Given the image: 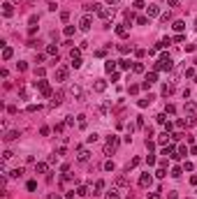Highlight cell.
I'll list each match as a JSON object with an SVG mask.
<instances>
[{"label": "cell", "mask_w": 197, "mask_h": 199, "mask_svg": "<svg viewBox=\"0 0 197 199\" xmlns=\"http://www.w3.org/2000/svg\"><path fill=\"white\" fill-rule=\"evenodd\" d=\"M118 143H121V141H118V137H116V134L107 137V143H104V153H107V155H109V153H114V151L118 148Z\"/></svg>", "instance_id": "obj_1"}, {"label": "cell", "mask_w": 197, "mask_h": 199, "mask_svg": "<svg viewBox=\"0 0 197 199\" xmlns=\"http://www.w3.org/2000/svg\"><path fill=\"white\" fill-rule=\"evenodd\" d=\"M70 95L77 97L79 102H86V93L81 90V86H79V83H72V86H70Z\"/></svg>", "instance_id": "obj_2"}, {"label": "cell", "mask_w": 197, "mask_h": 199, "mask_svg": "<svg viewBox=\"0 0 197 199\" xmlns=\"http://www.w3.org/2000/svg\"><path fill=\"white\" fill-rule=\"evenodd\" d=\"M70 58H72V63H70V65H72L74 69H79L81 67V49H72V51H70Z\"/></svg>", "instance_id": "obj_3"}, {"label": "cell", "mask_w": 197, "mask_h": 199, "mask_svg": "<svg viewBox=\"0 0 197 199\" xmlns=\"http://www.w3.org/2000/svg\"><path fill=\"white\" fill-rule=\"evenodd\" d=\"M35 88H37V90H40V93H42L44 97H51V86H49L44 79H42V81H35Z\"/></svg>", "instance_id": "obj_4"}, {"label": "cell", "mask_w": 197, "mask_h": 199, "mask_svg": "<svg viewBox=\"0 0 197 199\" xmlns=\"http://www.w3.org/2000/svg\"><path fill=\"white\" fill-rule=\"evenodd\" d=\"M98 16H100V19H104V21H109L111 16H114V9H109V7H102V5H98Z\"/></svg>", "instance_id": "obj_5"}, {"label": "cell", "mask_w": 197, "mask_h": 199, "mask_svg": "<svg viewBox=\"0 0 197 199\" xmlns=\"http://www.w3.org/2000/svg\"><path fill=\"white\" fill-rule=\"evenodd\" d=\"M88 157H91V153H88V148L79 146V148H77V160H79V162H86Z\"/></svg>", "instance_id": "obj_6"}, {"label": "cell", "mask_w": 197, "mask_h": 199, "mask_svg": "<svg viewBox=\"0 0 197 199\" xmlns=\"http://www.w3.org/2000/svg\"><path fill=\"white\" fill-rule=\"evenodd\" d=\"M91 26H93V19H91V16H88V14H86L84 19L79 21V28H81V30L86 32V30H91Z\"/></svg>", "instance_id": "obj_7"}, {"label": "cell", "mask_w": 197, "mask_h": 199, "mask_svg": "<svg viewBox=\"0 0 197 199\" xmlns=\"http://www.w3.org/2000/svg\"><path fill=\"white\" fill-rule=\"evenodd\" d=\"M146 14H149V16H160V14H163V12H160V5L151 3V5L146 7Z\"/></svg>", "instance_id": "obj_8"}, {"label": "cell", "mask_w": 197, "mask_h": 199, "mask_svg": "<svg viewBox=\"0 0 197 199\" xmlns=\"http://www.w3.org/2000/svg\"><path fill=\"white\" fill-rule=\"evenodd\" d=\"M151 183H153V178H151L149 174H141V176H139V185H141V188H151Z\"/></svg>", "instance_id": "obj_9"}, {"label": "cell", "mask_w": 197, "mask_h": 199, "mask_svg": "<svg viewBox=\"0 0 197 199\" xmlns=\"http://www.w3.org/2000/svg\"><path fill=\"white\" fill-rule=\"evenodd\" d=\"M56 81H67V67H58L56 69Z\"/></svg>", "instance_id": "obj_10"}, {"label": "cell", "mask_w": 197, "mask_h": 199, "mask_svg": "<svg viewBox=\"0 0 197 199\" xmlns=\"http://www.w3.org/2000/svg\"><path fill=\"white\" fill-rule=\"evenodd\" d=\"M183 109H186V114H188V116H195V111H197V104L188 100V102H186V106H183Z\"/></svg>", "instance_id": "obj_11"}, {"label": "cell", "mask_w": 197, "mask_h": 199, "mask_svg": "<svg viewBox=\"0 0 197 199\" xmlns=\"http://www.w3.org/2000/svg\"><path fill=\"white\" fill-rule=\"evenodd\" d=\"M93 90H98V93H104V90H107V81H102V79H98V81L93 83Z\"/></svg>", "instance_id": "obj_12"}, {"label": "cell", "mask_w": 197, "mask_h": 199, "mask_svg": "<svg viewBox=\"0 0 197 199\" xmlns=\"http://www.w3.org/2000/svg\"><path fill=\"white\" fill-rule=\"evenodd\" d=\"M35 171H37V174H46L49 171V162H37V165H35Z\"/></svg>", "instance_id": "obj_13"}, {"label": "cell", "mask_w": 197, "mask_h": 199, "mask_svg": "<svg viewBox=\"0 0 197 199\" xmlns=\"http://www.w3.org/2000/svg\"><path fill=\"white\" fill-rule=\"evenodd\" d=\"M3 14H5V16H12V14H14V5H12V3H5V5H3Z\"/></svg>", "instance_id": "obj_14"}, {"label": "cell", "mask_w": 197, "mask_h": 199, "mask_svg": "<svg viewBox=\"0 0 197 199\" xmlns=\"http://www.w3.org/2000/svg\"><path fill=\"white\" fill-rule=\"evenodd\" d=\"M116 67H118V60H107V63H104V69H107V72H114Z\"/></svg>", "instance_id": "obj_15"}, {"label": "cell", "mask_w": 197, "mask_h": 199, "mask_svg": "<svg viewBox=\"0 0 197 199\" xmlns=\"http://www.w3.org/2000/svg\"><path fill=\"white\" fill-rule=\"evenodd\" d=\"M63 102V93H56V95H51V106H58Z\"/></svg>", "instance_id": "obj_16"}, {"label": "cell", "mask_w": 197, "mask_h": 199, "mask_svg": "<svg viewBox=\"0 0 197 199\" xmlns=\"http://www.w3.org/2000/svg\"><path fill=\"white\" fill-rule=\"evenodd\" d=\"M116 185H118V188H128V178H125L123 174H121V176H116Z\"/></svg>", "instance_id": "obj_17"}, {"label": "cell", "mask_w": 197, "mask_h": 199, "mask_svg": "<svg viewBox=\"0 0 197 199\" xmlns=\"http://www.w3.org/2000/svg\"><path fill=\"white\" fill-rule=\"evenodd\" d=\"M176 32H183L186 30V21H174V26H172Z\"/></svg>", "instance_id": "obj_18"}, {"label": "cell", "mask_w": 197, "mask_h": 199, "mask_svg": "<svg viewBox=\"0 0 197 199\" xmlns=\"http://www.w3.org/2000/svg\"><path fill=\"white\" fill-rule=\"evenodd\" d=\"M12 56H14V51H12V46H5V49H3V60H9Z\"/></svg>", "instance_id": "obj_19"}, {"label": "cell", "mask_w": 197, "mask_h": 199, "mask_svg": "<svg viewBox=\"0 0 197 199\" xmlns=\"http://www.w3.org/2000/svg\"><path fill=\"white\" fill-rule=\"evenodd\" d=\"M116 35H118V37H128V28H125V26H116Z\"/></svg>", "instance_id": "obj_20"}, {"label": "cell", "mask_w": 197, "mask_h": 199, "mask_svg": "<svg viewBox=\"0 0 197 199\" xmlns=\"http://www.w3.org/2000/svg\"><path fill=\"white\" fill-rule=\"evenodd\" d=\"M151 102H153V95H149V97H144V100H139V102H137V104H139V106H141V109H144V106H149V104H151Z\"/></svg>", "instance_id": "obj_21"}, {"label": "cell", "mask_w": 197, "mask_h": 199, "mask_svg": "<svg viewBox=\"0 0 197 199\" xmlns=\"http://www.w3.org/2000/svg\"><path fill=\"white\" fill-rule=\"evenodd\" d=\"M14 139H19V132H16V130H12V132L5 134V141H14Z\"/></svg>", "instance_id": "obj_22"}, {"label": "cell", "mask_w": 197, "mask_h": 199, "mask_svg": "<svg viewBox=\"0 0 197 199\" xmlns=\"http://www.w3.org/2000/svg\"><path fill=\"white\" fill-rule=\"evenodd\" d=\"M46 53H49V56H58V46L56 44H49L46 46Z\"/></svg>", "instance_id": "obj_23"}, {"label": "cell", "mask_w": 197, "mask_h": 199, "mask_svg": "<svg viewBox=\"0 0 197 199\" xmlns=\"http://www.w3.org/2000/svg\"><path fill=\"white\" fill-rule=\"evenodd\" d=\"M40 109H42L40 104H28V106H26V111H28V114H35V111H40Z\"/></svg>", "instance_id": "obj_24"}, {"label": "cell", "mask_w": 197, "mask_h": 199, "mask_svg": "<svg viewBox=\"0 0 197 199\" xmlns=\"http://www.w3.org/2000/svg\"><path fill=\"white\" fill-rule=\"evenodd\" d=\"M172 93H174V86H167V83H165V86H163V95L167 97V95H172Z\"/></svg>", "instance_id": "obj_25"}, {"label": "cell", "mask_w": 197, "mask_h": 199, "mask_svg": "<svg viewBox=\"0 0 197 199\" xmlns=\"http://www.w3.org/2000/svg\"><path fill=\"white\" fill-rule=\"evenodd\" d=\"M167 141H169V134H167V132H163V134H160V137H158V143H163V146H165V143H167Z\"/></svg>", "instance_id": "obj_26"}, {"label": "cell", "mask_w": 197, "mask_h": 199, "mask_svg": "<svg viewBox=\"0 0 197 199\" xmlns=\"http://www.w3.org/2000/svg\"><path fill=\"white\" fill-rule=\"evenodd\" d=\"M98 139H100V134H98V132H91V134L86 137V141H88V143H93V141H98Z\"/></svg>", "instance_id": "obj_27"}, {"label": "cell", "mask_w": 197, "mask_h": 199, "mask_svg": "<svg viewBox=\"0 0 197 199\" xmlns=\"http://www.w3.org/2000/svg\"><path fill=\"white\" fill-rule=\"evenodd\" d=\"M9 176H12V178H21V176H23V169H21V167L14 169V171H9Z\"/></svg>", "instance_id": "obj_28"}, {"label": "cell", "mask_w": 197, "mask_h": 199, "mask_svg": "<svg viewBox=\"0 0 197 199\" xmlns=\"http://www.w3.org/2000/svg\"><path fill=\"white\" fill-rule=\"evenodd\" d=\"M102 190H104V180H98V183H95V192H93V194H100Z\"/></svg>", "instance_id": "obj_29"}, {"label": "cell", "mask_w": 197, "mask_h": 199, "mask_svg": "<svg viewBox=\"0 0 197 199\" xmlns=\"http://www.w3.org/2000/svg\"><path fill=\"white\" fill-rule=\"evenodd\" d=\"M114 169H116V165H114L111 160H107V162H104V171H114Z\"/></svg>", "instance_id": "obj_30"}, {"label": "cell", "mask_w": 197, "mask_h": 199, "mask_svg": "<svg viewBox=\"0 0 197 199\" xmlns=\"http://www.w3.org/2000/svg\"><path fill=\"white\" fill-rule=\"evenodd\" d=\"M77 194H79V197H86V194H88V188H86V185H79V188H77Z\"/></svg>", "instance_id": "obj_31"}, {"label": "cell", "mask_w": 197, "mask_h": 199, "mask_svg": "<svg viewBox=\"0 0 197 199\" xmlns=\"http://www.w3.org/2000/svg\"><path fill=\"white\" fill-rule=\"evenodd\" d=\"M118 67H121V69H130V60H125V58L118 60Z\"/></svg>", "instance_id": "obj_32"}, {"label": "cell", "mask_w": 197, "mask_h": 199, "mask_svg": "<svg viewBox=\"0 0 197 199\" xmlns=\"http://www.w3.org/2000/svg\"><path fill=\"white\" fill-rule=\"evenodd\" d=\"M181 174H183V167H174V169H172V176H174V178H178Z\"/></svg>", "instance_id": "obj_33"}, {"label": "cell", "mask_w": 197, "mask_h": 199, "mask_svg": "<svg viewBox=\"0 0 197 199\" xmlns=\"http://www.w3.org/2000/svg\"><path fill=\"white\" fill-rule=\"evenodd\" d=\"M155 79H158V72H151V74H146V81H149V83H155Z\"/></svg>", "instance_id": "obj_34"}, {"label": "cell", "mask_w": 197, "mask_h": 199, "mask_svg": "<svg viewBox=\"0 0 197 199\" xmlns=\"http://www.w3.org/2000/svg\"><path fill=\"white\" fill-rule=\"evenodd\" d=\"M77 123H79V128H86V116L79 114V116H77Z\"/></svg>", "instance_id": "obj_35"}, {"label": "cell", "mask_w": 197, "mask_h": 199, "mask_svg": "<svg viewBox=\"0 0 197 199\" xmlns=\"http://www.w3.org/2000/svg\"><path fill=\"white\" fill-rule=\"evenodd\" d=\"M137 23L139 26H149V16H137Z\"/></svg>", "instance_id": "obj_36"}, {"label": "cell", "mask_w": 197, "mask_h": 199, "mask_svg": "<svg viewBox=\"0 0 197 199\" xmlns=\"http://www.w3.org/2000/svg\"><path fill=\"white\" fill-rule=\"evenodd\" d=\"M46 7H49L51 12H56V9H58V5H56V0H46Z\"/></svg>", "instance_id": "obj_37"}, {"label": "cell", "mask_w": 197, "mask_h": 199, "mask_svg": "<svg viewBox=\"0 0 197 199\" xmlns=\"http://www.w3.org/2000/svg\"><path fill=\"white\" fill-rule=\"evenodd\" d=\"M183 155H188V148H186V146H181V148H178V153H176V160H178V157H183Z\"/></svg>", "instance_id": "obj_38"}, {"label": "cell", "mask_w": 197, "mask_h": 199, "mask_svg": "<svg viewBox=\"0 0 197 199\" xmlns=\"http://www.w3.org/2000/svg\"><path fill=\"white\" fill-rule=\"evenodd\" d=\"M12 155H14L12 151H5V153H3V162H9V160H12Z\"/></svg>", "instance_id": "obj_39"}, {"label": "cell", "mask_w": 197, "mask_h": 199, "mask_svg": "<svg viewBox=\"0 0 197 199\" xmlns=\"http://www.w3.org/2000/svg\"><path fill=\"white\" fill-rule=\"evenodd\" d=\"M118 51H121V53H130V46H128V44H118Z\"/></svg>", "instance_id": "obj_40"}, {"label": "cell", "mask_w": 197, "mask_h": 199, "mask_svg": "<svg viewBox=\"0 0 197 199\" xmlns=\"http://www.w3.org/2000/svg\"><path fill=\"white\" fill-rule=\"evenodd\" d=\"M107 199H118V192L116 190H109V192H107Z\"/></svg>", "instance_id": "obj_41"}, {"label": "cell", "mask_w": 197, "mask_h": 199, "mask_svg": "<svg viewBox=\"0 0 197 199\" xmlns=\"http://www.w3.org/2000/svg\"><path fill=\"white\" fill-rule=\"evenodd\" d=\"M58 162V153H53V155H49V165H56Z\"/></svg>", "instance_id": "obj_42"}, {"label": "cell", "mask_w": 197, "mask_h": 199, "mask_svg": "<svg viewBox=\"0 0 197 199\" xmlns=\"http://www.w3.org/2000/svg\"><path fill=\"white\" fill-rule=\"evenodd\" d=\"M65 35H67V37H72V35H74V26H67V28H65Z\"/></svg>", "instance_id": "obj_43"}, {"label": "cell", "mask_w": 197, "mask_h": 199, "mask_svg": "<svg viewBox=\"0 0 197 199\" xmlns=\"http://www.w3.org/2000/svg\"><path fill=\"white\" fill-rule=\"evenodd\" d=\"M165 120H167V118H165V114H160V116H155V123H160V125H165Z\"/></svg>", "instance_id": "obj_44"}, {"label": "cell", "mask_w": 197, "mask_h": 199, "mask_svg": "<svg viewBox=\"0 0 197 199\" xmlns=\"http://www.w3.org/2000/svg\"><path fill=\"white\" fill-rule=\"evenodd\" d=\"M139 162H141L139 157H132V160H130V165H128V169H130V167H137V165H139Z\"/></svg>", "instance_id": "obj_45"}, {"label": "cell", "mask_w": 197, "mask_h": 199, "mask_svg": "<svg viewBox=\"0 0 197 199\" xmlns=\"http://www.w3.org/2000/svg\"><path fill=\"white\" fill-rule=\"evenodd\" d=\"M132 69H135V72H144V65H141V63H135Z\"/></svg>", "instance_id": "obj_46"}, {"label": "cell", "mask_w": 197, "mask_h": 199, "mask_svg": "<svg viewBox=\"0 0 197 199\" xmlns=\"http://www.w3.org/2000/svg\"><path fill=\"white\" fill-rule=\"evenodd\" d=\"M135 56H137V58H144V56H146V51H144V49H137V51H135Z\"/></svg>", "instance_id": "obj_47"}, {"label": "cell", "mask_w": 197, "mask_h": 199, "mask_svg": "<svg viewBox=\"0 0 197 199\" xmlns=\"http://www.w3.org/2000/svg\"><path fill=\"white\" fill-rule=\"evenodd\" d=\"M174 42H176V44H181V42H186V35H176V37H174Z\"/></svg>", "instance_id": "obj_48"}, {"label": "cell", "mask_w": 197, "mask_h": 199, "mask_svg": "<svg viewBox=\"0 0 197 199\" xmlns=\"http://www.w3.org/2000/svg\"><path fill=\"white\" fill-rule=\"evenodd\" d=\"M160 19H163V21H165V23H167V21H169V19H172V16H169V12H163V14H160Z\"/></svg>", "instance_id": "obj_49"}, {"label": "cell", "mask_w": 197, "mask_h": 199, "mask_svg": "<svg viewBox=\"0 0 197 199\" xmlns=\"http://www.w3.org/2000/svg\"><path fill=\"white\" fill-rule=\"evenodd\" d=\"M174 111H176L174 104H167V106H165V114H174Z\"/></svg>", "instance_id": "obj_50"}, {"label": "cell", "mask_w": 197, "mask_h": 199, "mask_svg": "<svg viewBox=\"0 0 197 199\" xmlns=\"http://www.w3.org/2000/svg\"><path fill=\"white\" fill-rule=\"evenodd\" d=\"M155 176H158V178H165V176H167V171H165V169H158V171H155Z\"/></svg>", "instance_id": "obj_51"}, {"label": "cell", "mask_w": 197, "mask_h": 199, "mask_svg": "<svg viewBox=\"0 0 197 199\" xmlns=\"http://www.w3.org/2000/svg\"><path fill=\"white\" fill-rule=\"evenodd\" d=\"M183 169H186V171H192V169H195V165H192V162H186Z\"/></svg>", "instance_id": "obj_52"}, {"label": "cell", "mask_w": 197, "mask_h": 199, "mask_svg": "<svg viewBox=\"0 0 197 199\" xmlns=\"http://www.w3.org/2000/svg\"><path fill=\"white\" fill-rule=\"evenodd\" d=\"M65 125H67V128H72V125H74V118H72V116H67V120H65Z\"/></svg>", "instance_id": "obj_53"}, {"label": "cell", "mask_w": 197, "mask_h": 199, "mask_svg": "<svg viewBox=\"0 0 197 199\" xmlns=\"http://www.w3.org/2000/svg\"><path fill=\"white\" fill-rule=\"evenodd\" d=\"M35 188H37V183H35V180H28V190H30V192H33V190H35Z\"/></svg>", "instance_id": "obj_54"}, {"label": "cell", "mask_w": 197, "mask_h": 199, "mask_svg": "<svg viewBox=\"0 0 197 199\" xmlns=\"http://www.w3.org/2000/svg\"><path fill=\"white\" fill-rule=\"evenodd\" d=\"M139 88H141V86H130V95H135V93H139Z\"/></svg>", "instance_id": "obj_55"}, {"label": "cell", "mask_w": 197, "mask_h": 199, "mask_svg": "<svg viewBox=\"0 0 197 199\" xmlns=\"http://www.w3.org/2000/svg\"><path fill=\"white\" fill-rule=\"evenodd\" d=\"M190 183H192V185H197V174H192V176H190Z\"/></svg>", "instance_id": "obj_56"}, {"label": "cell", "mask_w": 197, "mask_h": 199, "mask_svg": "<svg viewBox=\"0 0 197 199\" xmlns=\"http://www.w3.org/2000/svg\"><path fill=\"white\" fill-rule=\"evenodd\" d=\"M167 3H169V7H176V5H178V0H167Z\"/></svg>", "instance_id": "obj_57"}, {"label": "cell", "mask_w": 197, "mask_h": 199, "mask_svg": "<svg viewBox=\"0 0 197 199\" xmlns=\"http://www.w3.org/2000/svg\"><path fill=\"white\" fill-rule=\"evenodd\" d=\"M121 0H107V5H118Z\"/></svg>", "instance_id": "obj_58"}, {"label": "cell", "mask_w": 197, "mask_h": 199, "mask_svg": "<svg viewBox=\"0 0 197 199\" xmlns=\"http://www.w3.org/2000/svg\"><path fill=\"white\" fill-rule=\"evenodd\" d=\"M190 153H192V155H197V146H192V148H190Z\"/></svg>", "instance_id": "obj_59"}, {"label": "cell", "mask_w": 197, "mask_h": 199, "mask_svg": "<svg viewBox=\"0 0 197 199\" xmlns=\"http://www.w3.org/2000/svg\"><path fill=\"white\" fill-rule=\"evenodd\" d=\"M195 28H197V16H195Z\"/></svg>", "instance_id": "obj_60"}]
</instances>
